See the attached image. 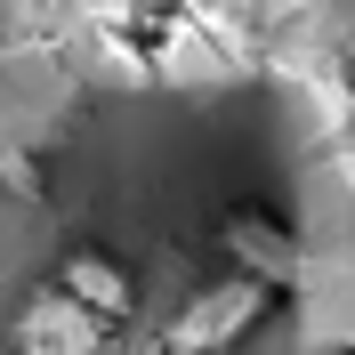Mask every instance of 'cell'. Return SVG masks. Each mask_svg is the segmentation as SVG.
I'll return each mask as SVG.
<instances>
[{"label":"cell","mask_w":355,"mask_h":355,"mask_svg":"<svg viewBox=\"0 0 355 355\" xmlns=\"http://www.w3.org/2000/svg\"><path fill=\"white\" fill-rule=\"evenodd\" d=\"M8 355H113V323L65 299L57 283H41L33 299H17L8 315Z\"/></svg>","instance_id":"7a4b0ae2"},{"label":"cell","mask_w":355,"mask_h":355,"mask_svg":"<svg viewBox=\"0 0 355 355\" xmlns=\"http://www.w3.org/2000/svg\"><path fill=\"white\" fill-rule=\"evenodd\" d=\"M331 355H355V347H331Z\"/></svg>","instance_id":"5b68a950"},{"label":"cell","mask_w":355,"mask_h":355,"mask_svg":"<svg viewBox=\"0 0 355 355\" xmlns=\"http://www.w3.org/2000/svg\"><path fill=\"white\" fill-rule=\"evenodd\" d=\"M49 283L65 291V299H81V307L97 315V323H113V331L137 315V275L113 259L105 243H73L65 259H57V275H49Z\"/></svg>","instance_id":"277c9868"},{"label":"cell","mask_w":355,"mask_h":355,"mask_svg":"<svg viewBox=\"0 0 355 355\" xmlns=\"http://www.w3.org/2000/svg\"><path fill=\"white\" fill-rule=\"evenodd\" d=\"M218 259H226V275H250V283L291 291V275H299V234H291L266 202H234L218 218Z\"/></svg>","instance_id":"3957f363"},{"label":"cell","mask_w":355,"mask_h":355,"mask_svg":"<svg viewBox=\"0 0 355 355\" xmlns=\"http://www.w3.org/2000/svg\"><path fill=\"white\" fill-rule=\"evenodd\" d=\"M283 291L250 283V275H210L202 291L178 299V315L162 323V355H243L250 339L275 323Z\"/></svg>","instance_id":"6da1fadb"}]
</instances>
